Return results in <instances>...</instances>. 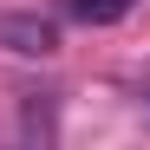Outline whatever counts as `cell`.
Wrapping results in <instances>:
<instances>
[{"label":"cell","mask_w":150,"mask_h":150,"mask_svg":"<svg viewBox=\"0 0 150 150\" xmlns=\"http://www.w3.org/2000/svg\"><path fill=\"white\" fill-rule=\"evenodd\" d=\"M0 46L20 59H52L59 52V26L46 13H0Z\"/></svg>","instance_id":"cell-1"},{"label":"cell","mask_w":150,"mask_h":150,"mask_svg":"<svg viewBox=\"0 0 150 150\" xmlns=\"http://www.w3.org/2000/svg\"><path fill=\"white\" fill-rule=\"evenodd\" d=\"M131 7H137V0H65V13L85 20V26H117Z\"/></svg>","instance_id":"cell-2"},{"label":"cell","mask_w":150,"mask_h":150,"mask_svg":"<svg viewBox=\"0 0 150 150\" xmlns=\"http://www.w3.org/2000/svg\"><path fill=\"white\" fill-rule=\"evenodd\" d=\"M26 137H52V105H39V91H26Z\"/></svg>","instance_id":"cell-3"}]
</instances>
